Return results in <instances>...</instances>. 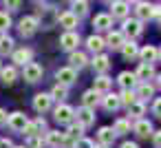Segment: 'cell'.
I'll return each mask as SVG.
<instances>
[{"label":"cell","mask_w":161,"mask_h":148,"mask_svg":"<svg viewBox=\"0 0 161 148\" xmlns=\"http://www.w3.org/2000/svg\"><path fill=\"white\" fill-rule=\"evenodd\" d=\"M152 139H154V146H157V148H161V130L152 133Z\"/></svg>","instance_id":"obj_45"},{"label":"cell","mask_w":161,"mask_h":148,"mask_svg":"<svg viewBox=\"0 0 161 148\" xmlns=\"http://www.w3.org/2000/svg\"><path fill=\"white\" fill-rule=\"evenodd\" d=\"M97 102H99V93H95L93 88L86 91V93L82 95V106H86V108H95Z\"/></svg>","instance_id":"obj_35"},{"label":"cell","mask_w":161,"mask_h":148,"mask_svg":"<svg viewBox=\"0 0 161 148\" xmlns=\"http://www.w3.org/2000/svg\"><path fill=\"white\" fill-rule=\"evenodd\" d=\"M121 148H139V146H137L135 141H124V144H121Z\"/></svg>","instance_id":"obj_48"},{"label":"cell","mask_w":161,"mask_h":148,"mask_svg":"<svg viewBox=\"0 0 161 148\" xmlns=\"http://www.w3.org/2000/svg\"><path fill=\"white\" fill-rule=\"evenodd\" d=\"M82 130H84V128H82L80 124H69V130L64 133V135H66V144H71V141L75 144L77 139H82Z\"/></svg>","instance_id":"obj_32"},{"label":"cell","mask_w":161,"mask_h":148,"mask_svg":"<svg viewBox=\"0 0 161 148\" xmlns=\"http://www.w3.org/2000/svg\"><path fill=\"white\" fill-rule=\"evenodd\" d=\"M157 22H159V27H161V11H159V16H157Z\"/></svg>","instance_id":"obj_51"},{"label":"cell","mask_w":161,"mask_h":148,"mask_svg":"<svg viewBox=\"0 0 161 148\" xmlns=\"http://www.w3.org/2000/svg\"><path fill=\"white\" fill-rule=\"evenodd\" d=\"M119 100H121V106H130L132 102H137V95H135L132 88H128V91H124V93L119 95Z\"/></svg>","instance_id":"obj_39"},{"label":"cell","mask_w":161,"mask_h":148,"mask_svg":"<svg viewBox=\"0 0 161 148\" xmlns=\"http://www.w3.org/2000/svg\"><path fill=\"white\" fill-rule=\"evenodd\" d=\"M93 27H95L97 31H110V27H113L110 14H97V16L93 18Z\"/></svg>","instance_id":"obj_18"},{"label":"cell","mask_w":161,"mask_h":148,"mask_svg":"<svg viewBox=\"0 0 161 148\" xmlns=\"http://www.w3.org/2000/svg\"><path fill=\"white\" fill-rule=\"evenodd\" d=\"M69 66H73L75 71H80V69H84L86 64H88V58H86V53H82V51H71V55H69Z\"/></svg>","instance_id":"obj_21"},{"label":"cell","mask_w":161,"mask_h":148,"mask_svg":"<svg viewBox=\"0 0 161 148\" xmlns=\"http://www.w3.org/2000/svg\"><path fill=\"white\" fill-rule=\"evenodd\" d=\"M157 86H159V88H161V73H159V75H157Z\"/></svg>","instance_id":"obj_49"},{"label":"cell","mask_w":161,"mask_h":148,"mask_svg":"<svg viewBox=\"0 0 161 148\" xmlns=\"http://www.w3.org/2000/svg\"><path fill=\"white\" fill-rule=\"evenodd\" d=\"M77 22H80V18H77L71 9H69V11H62V14L58 16V25L64 27L66 31H73V29L77 27Z\"/></svg>","instance_id":"obj_12"},{"label":"cell","mask_w":161,"mask_h":148,"mask_svg":"<svg viewBox=\"0 0 161 148\" xmlns=\"http://www.w3.org/2000/svg\"><path fill=\"white\" fill-rule=\"evenodd\" d=\"M38 29H40V22H38L36 16H25V18H20V22H18V33H20L22 38H31Z\"/></svg>","instance_id":"obj_3"},{"label":"cell","mask_w":161,"mask_h":148,"mask_svg":"<svg viewBox=\"0 0 161 148\" xmlns=\"http://www.w3.org/2000/svg\"><path fill=\"white\" fill-rule=\"evenodd\" d=\"M27 115L25 113H20V111H16V113H11L9 115V119H7V124H9V128L11 130H16V133H22L25 130V126H27Z\"/></svg>","instance_id":"obj_14"},{"label":"cell","mask_w":161,"mask_h":148,"mask_svg":"<svg viewBox=\"0 0 161 148\" xmlns=\"http://www.w3.org/2000/svg\"><path fill=\"white\" fill-rule=\"evenodd\" d=\"M139 58H141V62H148V64H152V62L157 60V47H152V44H146L143 49H139Z\"/></svg>","instance_id":"obj_29"},{"label":"cell","mask_w":161,"mask_h":148,"mask_svg":"<svg viewBox=\"0 0 161 148\" xmlns=\"http://www.w3.org/2000/svg\"><path fill=\"white\" fill-rule=\"evenodd\" d=\"M0 80H3V84H14L16 80H18V71H16V66H5L3 71H0Z\"/></svg>","instance_id":"obj_30"},{"label":"cell","mask_w":161,"mask_h":148,"mask_svg":"<svg viewBox=\"0 0 161 148\" xmlns=\"http://www.w3.org/2000/svg\"><path fill=\"white\" fill-rule=\"evenodd\" d=\"M102 104H104V108H106L108 113H115V111L121 106V100H119L117 93H106V95L102 97Z\"/></svg>","instance_id":"obj_22"},{"label":"cell","mask_w":161,"mask_h":148,"mask_svg":"<svg viewBox=\"0 0 161 148\" xmlns=\"http://www.w3.org/2000/svg\"><path fill=\"white\" fill-rule=\"evenodd\" d=\"M51 106H53L51 93H38V95L33 97V108H36L38 113H47V111H51Z\"/></svg>","instance_id":"obj_11"},{"label":"cell","mask_w":161,"mask_h":148,"mask_svg":"<svg viewBox=\"0 0 161 148\" xmlns=\"http://www.w3.org/2000/svg\"><path fill=\"white\" fill-rule=\"evenodd\" d=\"M14 38H9L7 33H0V55H7V53H14Z\"/></svg>","instance_id":"obj_34"},{"label":"cell","mask_w":161,"mask_h":148,"mask_svg":"<svg viewBox=\"0 0 161 148\" xmlns=\"http://www.w3.org/2000/svg\"><path fill=\"white\" fill-rule=\"evenodd\" d=\"M71 11L77 18H84L88 14V0H73V3H71Z\"/></svg>","instance_id":"obj_33"},{"label":"cell","mask_w":161,"mask_h":148,"mask_svg":"<svg viewBox=\"0 0 161 148\" xmlns=\"http://www.w3.org/2000/svg\"><path fill=\"white\" fill-rule=\"evenodd\" d=\"M121 55L126 60H135V58H139V47L132 40H126V44L121 47Z\"/></svg>","instance_id":"obj_28"},{"label":"cell","mask_w":161,"mask_h":148,"mask_svg":"<svg viewBox=\"0 0 161 148\" xmlns=\"http://www.w3.org/2000/svg\"><path fill=\"white\" fill-rule=\"evenodd\" d=\"M113 130H115V135H126V133H130V119H117L115 122V126H113Z\"/></svg>","instance_id":"obj_37"},{"label":"cell","mask_w":161,"mask_h":148,"mask_svg":"<svg viewBox=\"0 0 161 148\" xmlns=\"http://www.w3.org/2000/svg\"><path fill=\"white\" fill-rule=\"evenodd\" d=\"M97 141H99V146H110L115 141V130L110 126H102L97 133Z\"/></svg>","instance_id":"obj_23"},{"label":"cell","mask_w":161,"mask_h":148,"mask_svg":"<svg viewBox=\"0 0 161 148\" xmlns=\"http://www.w3.org/2000/svg\"><path fill=\"white\" fill-rule=\"evenodd\" d=\"M157 60H161V47L157 49Z\"/></svg>","instance_id":"obj_50"},{"label":"cell","mask_w":161,"mask_h":148,"mask_svg":"<svg viewBox=\"0 0 161 148\" xmlns=\"http://www.w3.org/2000/svg\"><path fill=\"white\" fill-rule=\"evenodd\" d=\"M66 95H69V91H66V86H62V84H55L53 91H51V97H53V100H60V102H62Z\"/></svg>","instance_id":"obj_40"},{"label":"cell","mask_w":161,"mask_h":148,"mask_svg":"<svg viewBox=\"0 0 161 148\" xmlns=\"http://www.w3.org/2000/svg\"><path fill=\"white\" fill-rule=\"evenodd\" d=\"M95 148H106V146H95Z\"/></svg>","instance_id":"obj_54"},{"label":"cell","mask_w":161,"mask_h":148,"mask_svg":"<svg viewBox=\"0 0 161 148\" xmlns=\"http://www.w3.org/2000/svg\"><path fill=\"white\" fill-rule=\"evenodd\" d=\"M0 71H3V62H0Z\"/></svg>","instance_id":"obj_55"},{"label":"cell","mask_w":161,"mask_h":148,"mask_svg":"<svg viewBox=\"0 0 161 148\" xmlns=\"http://www.w3.org/2000/svg\"><path fill=\"white\" fill-rule=\"evenodd\" d=\"M137 82H139V80H137V75H135V73H130V71H121V73L117 75V84H119L124 91L132 88Z\"/></svg>","instance_id":"obj_19"},{"label":"cell","mask_w":161,"mask_h":148,"mask_svg":"<svg viewBox=\"0 0 161 148\" xmlns=\"http://www.w3.org/2000/svg\"><path fill=\"white\" fill-rule=\"evenodd\" d=\"M104 47H106L104 38H99V36H95V33L86 38V49H88V51H93L95 55H97V53H102V49H104Z\"/></svg>","instance_id":"obj_24"},{"label":"cell","mask_w":161,"mask_h":148,"mask_svg":"<svg viewBox=\"0 0 161 148\" xmlns=\"http://www.w3.org/2000/svg\"><path fill=\"white\" fill-rule=\"evenodd\" d=\"M121 33H124V38H130L132 42L137 40V38H141L143 36V22L141 20H137V18H126L124 20V27H121Z\"/></svg>","instance_id":"obj_2"},{"label":"cell","mask_w":161,"mask_h":148,"mask_svg":"<svg viewBox=\"0 0 161 148\" xmlns=\"http://www.w3.org/2000/svg\"><path fill=\"white\" fill-rule=\"evenodd\" d=\"M51 148H60L66 144V135L60 133V130H47V139H44Z\"/></svg>","instance_id":"obj_20"},{"label":"cell","mask_w":161,"mask_h":148,"mask_svg":"<svg viewBox=\"0 0 161 148\" xmlns=\"http://www.w3.org/2000/svg\"><path fill=\"white\" fill-rule=\"evenodd\" d=\"M126 3H128V5H130V3H135V5H137V3H139V0H126Z\"/></svg>","instance_id":"obj_52"},{"label":"cell","mask_w":161,"mask_h":148,"mask_svg":"<svg viewBox=\"0 0 161 148\" xmlns=\"http://www.w3.org/2000/svg\"><path fill=\"white\" fill-rule=\"evenodd\" d=\"M135 18L141 20V22H148L154 18V5L152 3H146V0H139L135 5Z\"/></svg>","instance_id":"obj_4"},{"label":"cell","mask_w":161,"mask_h":148,"mask_svg":"<svg viewBox=\"0 0 161 148\" xmlns=\"http://www.w3.org/2000/svg\"><path fill=\"white\" fill-rule=\"evenodd\" d=\"M3 5H5L7 11H18L20 5H22V0H3Z\"/></svg>","instance_id":"obj_42"},{"label":"cell","mask_w":161,"mask_h":148,"mask_svg":"<svg viewBox=\"0 0 161 148\" xmlns=\"http://www.w3.org/2000/svg\"><path fill=\"white\" fill-rule=\"evenodd\" d=\"M44 146V139H42V135H33V137H29V144H27V148H42Z\"/></svg>","instance_id":"obj_41"},{"label":"cell","mask_w":161,"mask_h":148,"mask_svg":"<svg viewBox=\"0 0 161 148\" xmlns=\"http://www.w3.org/2000/svg\"><path fill=\"white\" fill-rule=\"evenodd\" d=\"M31 60H33V51H31L29 47L14 49V53H11V62H14L16 66H25V64H29Z\"/></svg>","instance_id":"obj_9"},{"label":"cell","mask_w":161,"mask_h":148,"mask_svg":"<svg viewBox=\"0 0 161 148\" xmlns=\"http://www.w3.org/2000/svg\"><path fill=\"white\" fill-rule=\"evenodd\" d=\"M106 3H113V0H106Z\"/></svg>","instance_id":"obj_57"},{"label":"cell","mask_w":161,"mask_h":148,"mask_svg":"<svg viewBox=\"0 0 161 148\" xmlns=\"http://www.w3.org/2000/svg\"><path fill=\"white\" fill-rule=\"evenodd\" d=\"M152 113L161 119V97H157V100H154V104H152Z\"/></svg>","instance_id":"obj_44"},{"label":"cell","mask_w":161,"mask_h":148,"mask_svg":"<svg viewBox=\"0 0 161 148\" xmlns=\"http://www.w3.org/2000/svg\"><path fill=\"white\" fill-rule=\"evenodd\" d=\"M73 148H95V144H93L91 139H86V137H82V139H77V141L73 144Z\"/></svg>","instance_id":"obj_43"},{"label":"cell","mask_w":161,"mask_h":148,"mask_svg":"<svg viewBox=\"0 0 161 148\" xmlns=\"http://www.w3.org/2000/svg\"><path fill=\"white\" fill-rule=\"evenodd\" d=\"M135 75H137V80L146 82V80H150V77L154 75V66H152V64H148V62H141V64L137 66Z\"/></svg>","instance_id":"obj_25"},{"label":"cell","mask_w":161,"mask_h":148,"mask_svg":"<svg viewBox=\"0 0 161 148\" xmlns=\"http://www.w3.org/2000/svg\"><path fill=\"white\" fill-rule=\"evenodd\" d=\"M33 3H40V5H42V3H44V0H33Z\"/></svg>","instance_id":"obj_53"},{"label":"cell","mask_w":161,"mask_h":148,"mask_svg":"<svg viewBox=\"0 0 161 148\" xmlns=\"http://www.w3.org/2000/svg\"><path fill=\"white\" fill-rule=\"evenodd\" d=\"M135 133H137L139 137H150V135H152V124H150L148 119H137Z\"/></svg>","instance_id":"obj_31"},{"label":"cell","mask_w":161,"mask_h":148,"mask_svg":"<svg viewBox=\"0 0 161 148\" xmlns=\"http://www.w3.org/2000/svg\"><path fill=\"white\" fill-rule=\"evenodd\" d=\"M11 29V16L9 11H0V33H7Z\"/></svg>","instance_id":"obj_38"},{"label":"cell","mask_w":161,"mask_h":148,"mask_svg":"<svg viewBox=\"0 0 161 148\" xmlns=\"http://www.w3.org/2000/svg\"><path fill=\"white\" fill-rule=\"evenodd\" d=\"M110 86H113V80H110L108 75H99V77H95L93 91H95V93H108Z\"/></svg>","instance_id":"obj_27"},{"label":"cell","mask_w":161,"mask_h":148,"mask_svg":"<svg viewBox=\"0 0 161 148\" xmlns=\"http://www.w3.org/2000/svg\"><path fill=\"white\" fill-rule=\"evenodd\" d=\"M42 73H44V69L40 66V64H36V62H29V64H25L22 66V77L27 80V82H40L42 80Z\"/></svg>","instance_id":"obj_6"},{"label":"cell","mask_w":161,"mask_h":148,"mask_svg":"<svg viewBox=\"0 0 161 148\" xmlns=\"http://www.w3.org/2000/svg\"><path fill=\"white\" fill-rule=\"evenodd\" d=\"M53 117L58 124H73V117H75V111L69 106V104H60L55 111H53Z\"/></svg>","instance_id":"obj_7"},{"label":"cell","mask_w":161,"mask_h":148,"mask_svg":"<svg viewBox=\"0 0 161 148\" xmlns=\"http://www.w3.org/2000/svg\"><path fill=\"white\" fill-rule=\"evenodd\" d=\"M7 119H9V115L5 113V108H0V126H5V124H7Z\"/></svg>","instance_id":"obj_46"},{"label":"cell","mask_w":161,"mask_h":148,"mask_svg":"<svg viewBox=\"0 0 161 148\" xmlns=\"http://www.w3.org/2000/svg\"><path fill=\"white\" fill-rule=\"evenodd\" d=\"M93 122H95V111H93V108H86V106L77 108V124H80L82 128H88Z\"/></svg>","instance_id":"obj_17"},{"label":"cell","mask_w":161,"mask_h":148,"mask_svg":"<svg viewBox=\"0 0 161 148\" xmlns=\"http://www.w3.org/2000/svg\"><path fill=\"white\" fill-rule=\"evenodd\" d=\"M58 16H60V14L55 11L53 5H40L38 11H36V18H38V22H40L42 29H51V27L58 22Z\"/></svg>","instance_id":"obj_1"},{"label":"cell","mask_w":161,"mask_h":148,"mask_svg":"<svg viewBox=\"0 0 161 148\" xmlns=\"http://www.w3.org/2000/svg\"><path fill=\"white\" fill-rule=\"evenodd\" d=\"M152 93H154V86H152V84H148V82H141V84L137 86V91H135V95H137V100H139V102L150 100V97H152Z\"/></svg>","instance_id":"obj_26"},{"label":"cell","mask_w":161,"mask_h":148,"mask_svg":"<svg viewBox=\"0 0 161 148\" xmlns=\"http://www.w3.org/2000/svg\"><path fill=\"white\" fill-rule=\"evenodd\" d=\"M16 148H25V146H16Z\"/></svg>","instance_id":"obj_56"},{"label":"cell","mask_w":161,"mask_h":148,"mask_svg":"<svg viewBox=\"0 0 161 148\" xmlns=\"http://www.w3.org/2000/svg\"><path fill=\"white\" fill-rule=\"evenodd\" d=\"M143 113H146V104H143V102H139V100H137V102H132V104L128 106V115H130L132 119H143V117H141Z\"/></svg>","instance_id":"obj_36"},{"label":"cell","mask_w":161,"mask_h":148,"mask_svg":"<svg viewBox=\"0 0 161 148\" xmlns=\"http://www.w3.org/2000/svg\"><path fill=\"white\" fill-rule=\"evenodd\" d=\"M0 148H14L11 139H0Z\"/></svg>","instance_id":"obj_47"},{"label":"cell","mask_w":161,"mask_h":148,"mask_svg":"<svg viewBox=\"0 0 161 148\" xmlns=\"http://www.w3.org/2000/svg\"><path fill=\"white\" fill-rule=\"evenodd\" d=\"M104 42H106L108 49H113V51H121V47L126 44V38H124L121 31H108V36H106Z\"/></svg>","instance_id":"obj_13"},{"label":"cell","mask_w":161,"mask_h":148,"mask_svg":"<svg viewBox=\"0 0 161 148\" xmlns=\"http://www.w3.org/2000/svg\"><path fill=\"white\" fill-rule=\"evenodd\" d=\"M93 69H95V73H99V75H106V71L110 69V58L106 55V53H97L95 58H93Z\"/></svg>","instance_id":"obj_15"},{"label":"cell","mask_w":161,"mask_h":148,"mask_svg":"<svg viewBox=\"0 0 161 148\" xmlns=\"http://www.w3.org/2000/svg\"><path fill=\"white\" fill-rule=\"evenodd\" d=\"M77 44H80V33H77V31H66V33H62L60 47H62L64 51H75Z\"/></svg>","instance_id":"obj_10"},{"label":"cell","mask_w":161,"mask_h":148,"mask_svg":"<svg viewBox=\"0 0 161 148\" xmlns=\"http://www.w3.org/2000/svg\"><path fill=\"white\" fill-rule=\"evenodd\" d=\"M42 130H47V122L42 119V117H38V119H33V122H27V126H25V135L27 137H33V135H42Z\"/></svg>","instance_id":"obj_16"},{"label":"cell","mask_w":161,"mask_h":148,"mask_svg":"<svg viewBox=\"0 0 161 148\" xmlns=\"http://www.w3.org/2000/svg\"><path fill=\"white\" fill-rule=\"evenodd\" d=\"M130 14V5L126 0H113L110 3V18H117V20H126Z\"/></svg>","instance_id":"obj_8"},{"label":"cell","mask_w":161,"mask_h":148,"mask_svg":"<svg viewBox=\"0 0 161 148\" xmlns=\"http://www.w3.org/2000/svg\"><path fill=\"white\" fill-rule=\"evenodd\" d=\"M55 80H58V84H62V86H71V84L77 82V71H75L73 66H62V69L55 71Z\"/></svg>","instance_id":"obj_5"}]
</instances>
